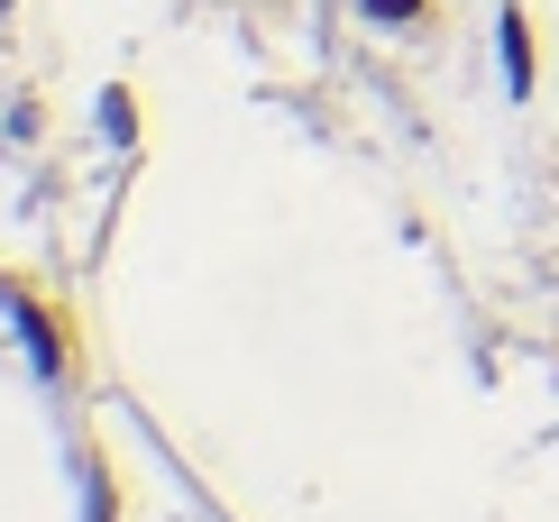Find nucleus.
I'll return each instance as SVG.
<instances>
[{
    "instance_id": "nucleus-3",
    "label": "nucleus",
    "mask_w": 559,
    "mask_h": 522,
    "mask_svg": "<svg viewBox=\"0 0 559 522\" xmlns=\"http://www.w3.org/2000/svg\"><path fill=\"white\" fill-rule=\"evenodd\" d=\"M102 129H110V138H120V147H138V102H129V92H120V83H110V92H102Z\"/></svg>"
},
{
    "instance_id": "nucleus-2",
    "label": "nucleus",
    "mask_w": 559,
    "mask_h": 522,
    "mask_svg": "<svg viewBox=\"0 0 559 522\" xmlns=\"http://www.w3.org/2000/svg\"><path fill=\"white\" fill-rule=\"evenodd\" d=\"M496 56H504V92L532 102V19H523V0H504V10H496Z\"/></svg>"
},
{
    "instance_id": "nucleus-1",
    "label": "nucleus",
    "mask_w": 559,
    "mask_h": 522,
    "mask_svg": "<svg viewBox=\"0 0 559 522\" xmlns=\"http://www.w3.org/2000/svg\"><path fill=\"white\" fill-rule=\"evenodd\" d=\"M0 312L19 321V340H28L37 376H46V385H64V367H74V358H64V321L46 312V302H37V294H28V284H19V275H0Z\"/></svg>"
},
{
    "instance_id": "nucleus-4",
    "label": "nucleus",
    "mask_w": 559,
    "mask_h": 522,
    "mask_svg": "<svg viewBox=\"0 0 559 522\" xmlns=\"http://www.w3.org/2000/svg\"><path fill=\"white\" fill-rule=\"evenodd\" d=\"M431 0H358V19H377V28H413Z\"/></svg>"
}]
</instances>
